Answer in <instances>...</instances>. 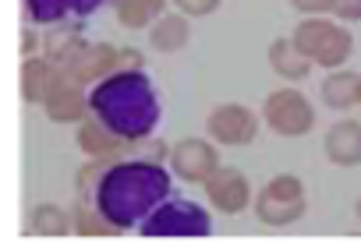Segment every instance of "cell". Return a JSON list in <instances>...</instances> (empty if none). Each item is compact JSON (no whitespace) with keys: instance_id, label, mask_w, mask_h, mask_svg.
<instances>
[{"instance_id":"7","label":"cell","mask_w":361,"mask_h":247,"mask_svg":"<svg viewBox=\"0 0 361 247\" xmlns=\"http://www.w3.org/2000/svg\"><path fill=\"white\" fill-rule=\"evenodd\" d=\"M85 106L89 99L82 96V82L68 71V68H57L54 78H50V89H47V99H43V110L54 124H75L85 117Z\"/></svg>"},{"instance_id":"12","label":"cell","mask_w":361,"mask_h":247,"mask_svg":"<svg viewBox=\"0 0 361 247\" xmlns=\"http://www.w3.org/2000/svg\"><path fill=\"white\" fill-rule=\"evenodd\" d=\"M103 0H25V11L39 25H61L68 18H85L92 15Z\"/></svg>"},{"instance_id":"19","label":"cell","mask_w":361,"mask_h":247,"mask_svg":"<svg viewBox=\"0 0 361 247\" xmlns=\"http://www.w3.org/2000/svg\"><path fill=\"white\" fill-rule=\"evenodd\" d=\"M114 4H117L121 25H128V29H142L163 15V0H114Z\"/></svg>"},{"instance_id":"27","label":"cell","mask_w":361,"mask_h":247,"mask_svg":"<svg viewBox=\"0 0 361 247\" xmlns=\"http://www.w3.org/2000/svg\"><path fill=\"white\" fill-rule=\"evenodd\" d=\"M36 46H39V39H36V36H32V32H22V53H25V57H29V53H32V50H36Z\"/></svg>"},{"instance_id":"22","label":"cell","mask_w":361,"mask_h":247,"mask_svg":"<svg viewBox=\"0 0 361 247\" xmlns=\"http://www.w3.org/2000/svg\"><path fill=\"white\" fill-rule=\"evenodd\" d=\"M110 163H114V159H92V163L78 173V191H82L85 198H92V191H96V184H99V177L106 173Z\"/></svg>"},{"instance_id":"23","label":"cell","mask_w":361,"mask_h":247,"mask_svg":"<svg viewBox=\"0 0 361 247\" xmlns=\"http://www.w3.org/2000/svg\"><path fill=\"white\" fill-rule=\"evenodd\" d=\"M173 4L180 8V15H188V18H206L220 8V0H173Z\"/></svg>"},{"instance_id":"15","label":"cell","mask_w":361,"mask_h":247,"mask_svg":"<svg viewBox=\"0 0 361 247\" xmlns=\"http://www.w3.org/2000/svg\"><path fill=\"white\" fill-rule=\"evenodd\" d=\"M269 64H273L276 75H283V78H290V82L305 78L308 68H312V61L294 46V39H276V43L269 46Z\"/></svg>"},{"instance_id":"17","label":"cell","mask_w":361,"mask_h":247,"mask_svg":"<svg viewBox=\"0 0 361 247\" xmlns=\"http://www.w3.org/2000/svg\"><path fill=\"white\" fill-rule=\"evenodd\" d=\"M188 43V22L177 15H159L152 32H149V46H156L159 53H173Z\"/></svg>"},{"instance_id":"28","label":"cell","mask_w":361,"mask_h":247,"mask_svg":"<svg viewBox=\"0 0 361 247\" xmlns=\"http://www.w3.org/2000/svg\"><path fill=\"white\" fill-rule=\"evenodd\" d=\"M357 219H361V198H357Z\"/></svg>"},{"instance_id":"4","label":"cell","mask_w":361,"mask_h":247,"mask_svg":"<svg viewBox=\"0 0 361 247\" xmlns=\"http://www.w3.org/2000/svg\"><path fill=\"white\" fill-rule=\"evenodd\" d=\"M138 229L145 236H206L213 229V222H209V215H206L202 205L185 201V198H170Z\"/></svg>"},{"instance_id":"11","label":"cell","mask_w":361,"mask_h":247,"mask_svg":"<svg viewBox=\"0 0 361 247\" xmlns=\"http://www.w3.org/2000/svg\"><path fill=\"white\" fill-rule=\"evenodd\" d=\"M68 71L85 85V82H103L106 75L121 71V50L106 46V43H85L78 50V57L68 64Z\"/></svg>"},{"instance_id":"1","label":"cell","mask_w":361,"mask_h":247,"mask_svg":"<svg viewBox=\"0 0 361 247\" xmlns=\"http://www.w3.org/2000/svg\"><path fill=\"white\" fill-rule=\"evenodd\" d=\"M166 198H170V173L159 163H142V159L110 163L92 191V205L117 229L142 226Z\"/></svg>"},{"instance_id":"21","label":"cell","mask_w":361,"mask_h":247,"mask_svg":"<svg viewBox=\"0 0 361 247\" xmlns=\"http://www.w3.org/2000/svg\"><path fill=\"white\" fill-rule=\"evenodd\" d=\"M71 215H75L71 226H75V233H82V236H110V233H121L99 208H89V201H78Z\"/></svg>"},{"instance_id":"5","label":"cell","mask_w":361,"mask_h":247,"mask_svg":"<svg viewBox=\"0 0 361 247\" xmlns=\"http://www.w3.org/2000/svg\"><path fill=\"white\" fill-rule=\"evenodd\" d=\"M255 215L266 226H287L298 215H305V187H301V180L290 177V173L273 177L255 198Z\"/></svg>"},{"instance_id":"6","label":"cell","mask_w":361,"mask_h":247,"mask_svg":"<svg viewBox=\"0 0 361 247\" xmlns=\"http://www.w3.org/2000/svg\"><path fill=\"white\" fill-rule=\"evenodd\" d=\"M266 124L276 131V134H287V138H298L305 131H312L315 124V113L308 106V99L294 89H280L266 99Z\"/></svg>"},{"instance_id":"16","label":"cell","mask_w":361,"mask_h":247,"mask_svg":"<svg viewBox=\"0 0 361 247\" xmlns=\"http://www.w3.org/2000/svg\"><path fill=\"white\" fill-rule=\"evenodd\" d=\"M357 92H361V75L357 71H336L322 82V99L326 106L333 110H347L357 103Z\"/></svg>"},{"instance_id":"8","label":"cell","mask_w":361,"mask_h":247,"mask_svg":"<svg viewBox=\"0 0 361 247\" xmlns=\"http://www.w3.org/2000/svg\"><path fill=\"white\" fill-rule=\"evenodd\" d=\"M170 166L177 177H185L192 184H206L216 170H220V159H216V148L202 138H185L170 148Z\"/></svg>"},{"instance_id":"9","label":"cell","mask_w":361,"mask_h":247,"mask_svg":"<svg viewBox=\"0 0 361 247\" xmlns=\"http://www.w3.org/2000/svg\"><path fill=\"white\" fill-rule=\"evenodd\" d=\"M206 131L220 145H248L255 138L259 124H255V113L252 110H245L238 103H224V106H216L206 117Z\"/></svg>"},{"instance_id":"10","label":"cell","mask_w":361,"mask_h":247,"mask_svg":"<svg viewBox=\"0 0 361 247\" xmlns=\"http://www.w3.org/2000/svg\"><path fill=\"white\" fill-rule=\"evenodd\" d=\"M206 194H209L213 208L234 215V212H241V208L248 205L252 187H248L245 173H238V170H231V166H220V170L206 180Z\"/></svg>"},{"instance_id":"26","label":"cell","mask_w":361,"mask_h":247,"mask_svg":"<svg viewBox=\"0 0 361 247\" xmlns=\"http://www.w3.org/2000/svg\"><path fill=\"white\" fill-rule=\"evenodd\" d=\"M135 68H142V57L135 50H121V71H135Z\"/></svg>"},{"instance_id":"25","label":"cell","mask_w":361,"mask_h":247,"mask_svg":"<svg viewBox=\"0 0 361 247\" xmlns=\"http://www.w3.org/2000/svg\"><path fill=\"white\" fill-rule=\"evenodd\" d=\"M333 15L336 18H347V22H357L361 18V0H336Z\"/></svg>"},{"instance_id":"24","label":"cell","mask_w":361,"mask_h":247,"mask_svg":"<svg viewBox=\"0 0 361 247\" xmlns=\"http://www.w3.org/2000/svg\"><path fill=\"white\" fill-rule=\"evenodd\" d=\"M290 4L301 15H322V11H333L336 8V0H290Z\"/></svg>"},{"instance_id":"29","label":"cell","mask_w":361,"mask_h":247,"mask_svg":"<svg viewBox=\"0 0 361 247\" xmlns=\"http://www.w3.org/2000/svg\"><path fill=\"white\" fill-rule=\"evenodd\" d=\"M357 106H361V92H357Z\"/></svg>"},{"instance_id":"2","label":"cell","mask_w":361,"mask_h":247,"mask_svg":"<svg viewBox=\"0 0 361 247\" xmlns=\"http://www.w3.org/2000/svg\"><path fill=\"white\" fill-rule=\"evenodd\" d=\"M89 110L103 127L128 141H145L159 120V99L142 68L114 71L96 82V89L89 92Z\"/></svg>"},{"instance_id":"13","label":"cell","mask_w":361,"mask_h":247,"mask_svg":"<svg viewBox=\"0 0 361 247\" xmlns=\"http://www.w3.org/2000/svg\"><path fill=\"white\" fill-rule=\"evenodd\" d=\"M326 156L336 166H357L361 163V124L340 120L326 131Z\"/></svg>"},{"instance_id":"14","label":"cell","mask_w":361,"mask_h":247,"mask_svg":"<svg viewBox=\"0 0 361 247\" xmlns=\"http://www.w3.org/2000/svg\"><path fill=\"white\" fill-rule=\"evenodd\" d=\"M85 43H82V36H78V29L75 25H57V32H50L47 39H43V50H47V61L50 64H57V68H68L75 57H78V50H82Z\"/></svg>"},{"instance_id":"3","label":"cell","mask_w":361,"mask_h":247,"mask_svg":"<svg viewBox=\"0 0 361 247\" xmlns=\"http://www.w3.org/2000/svg\"><path fill=\"white\" fill-rule=\"evenodd\" d=\"M294 46L312 61V64H322V68H340L347 57H350V50H354V39H350V32H343L340 25H333V22H322V18H308V22H301L298 29H294Z\"/></svg>"},{"instance_id":"18","label":"cell","mask_w":361,"mask_h":247,"mask_svg":"<svg viewBox=\"0 0 361 247\" xmlns=\"http://www.w3.org/2000/svg\"><path fill=\"white\" fill-rule=\"evenodd\" d=\"M54 71H57V64H50V61H25L22 64V96H25V103H43L47 99Z\"/></svg>"},{"instance_id":"20","label":"cell","mask_w":361,"mask_h":247,"mask_svg":"<svg viewBox=\"0 0 361 247\" xmlns=\"http://www.w3.org/2000/svg\"><path fill=\"white\" fill-rule=\"evenodd\" d=\"M29 229L39 233V236H64L75 226L68 222L64 208H57V205H36L32 208V219H29Z\"/></svg>"}]
</instances>
